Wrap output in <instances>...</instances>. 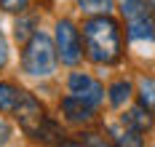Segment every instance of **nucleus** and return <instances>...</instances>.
Returning <instances> with one entry per match:
<instances>
[{
  "instance_id": "nucleus-1",
  "label": "nucleus",
  "mask_w": 155,
  "mask_h": 147,
  "mask_svg": "<svg viewBox=\"0 0 155 147\" xmlns=\"http://www.w3.org/2000/svg\"><path fill=\"white\" fill-rule=\"evenodd\" d=\"M83 51L94 64H118L123 59V32L110 14H96L83 21Z\"/></svg>"
},
{
  "instance_id": "nucleus-2",
  "label": "nucleus",
  "mask_w": 155,
  "mask_h": 147,
  "mask_svg": "<svg viewBox=\"0 0 155 147\" xmlns=\"http://www.w3.org/2000/svg\"><path fill=\"white\" fill-rule=\"evenodd\" d=\"M14 118L19 123V129L24 131L32 142H43V145H59V142H64L67 145L62 126L46 113V107L32 96L30 91H21V99H19V104L14 110Z\"/></svg>"
},
{
  "instance_id": "nucleus-3",
  "label": "nucleus",
  "mask_w": 155,
  "mask_h": 147,
  "mask_svg": "<svg viewBox=\"0 0 155 147\" xmlns=\"http://www.w3.org/2000/svg\"><path fill=\"white\" fill-rule=\"evenodd\" d=\"M56 59H59L56 43L46 32L35 30V35L24 43V51H21V70L30 78H48L56 72Z\"/></svg>"
},
{
  "instance_id": "nucleus-4",
  "label": "nucleus",
  "mask_w": 155,
  "mask_h": 147,
  "mask_svg": "<svg viewBox=\"0 0 155 147\" xmlns=\"http://www.w3.org/2000/svg\"><path fill=\"white\" fill-rule=\"evenodd\" d=\"M54 43H56V54L62 59V64L75 67L83 59V40H80V30L70 19H59L54 27Z\"/></svg>"
},
{
  "instance_id": "nucleus-5",
  "label": "nucleus",
  "mask_w": 155,
  "mask_h": 147,
  "mask_svg": "<svg viewBox=\"0 0 155 147\" xmlns=\"http://www.w3.org/2000/svg\"><path fill=\"white\" fill-rule=\"evenodd\" d=\"M67 91H70L72 96L94 104V107H99L102 99H104V86L96 80V78L86 75V72H72V75L67 78Z\"/></svg>"
},
{
  "instance_id": "nucleus-6",
  "label": "nucleus",
  "mask_w": 155,
  "mask_h": 147,
  "mask_svg": "<svg viewBox=\"0 0 155 147\" xmlns=\"http://www.w3.org/2000/svg\"><path fill=\"white\" fill-rule=\"evenodd\" d=\"M59 110H62L64 120L72 123V126H88L96 118V107L88 104V102H83V99H78V96H72V94H67L59 102Z\"/></svg>"
},
{
  "instance_id": "nucleus-7",
  "label": "nucleus",
  "mask_w": 155,
  "mask_h": 147,
  "mask_svg": "<svg viewBox=\"0 0 155 147\" xmlns=\"http://www.w3.org/2000/svg\"><path fill=\"white\" fill-rule=\"evenodd\" d=\"M128 40L139 43V40H155V19L147 14V8L128 19Z\"/></svg>"
},
{
  "instance_id": "nucleus-8",
  "label": "nucleus",
  "mask_w": 155,
  "mask_h": 147,
  "mask_svg": "<svg viewBox=\"0 0 155 147\" xmlns=\"http://www.w3.org/2000/svg\"><path fill=\"white\" fill-rule=\"evenodd\" d=\"M120 123L128 126V129H134V131H139V134H144V131L153 129V115H150V110H147L144 104H137V107H131V110L123 115Z\"/></svg>"
},
{
  "instance_id": "nucleus-9",
  "label": "nucleus",
  "mask_w": 155,
  "mask_h": 147,
  "mask_svg": "<svg viewBox=\"0 0 155 147\" xmlns=\"http://www.w3.org/2000/svg\"><path fill=\"white\" fill-rule=\"evenodd\" d=\"M19 99H21V88L19 86H14V83H8V80H0V113L14 115Z\"/></svg>"
},
{
  "instance_id": "nucleus-10",
  "label": "nucleus",
  "mask_w": 155,
  "mask_h": 147,
  "mask_svg": "<svg viewBox=\"0 0 155 147\" xmlns=\"http://www.w3.org/2000/svg\"><path fill=\"white\" fill-rule=\"evenodd\" d=\"M110 142L112 145H131V147H139L144 145V139H142V134L139 131H134V129H128V126H110Z\"/></svg>"
},
{
  "instance_id": "nucleus-11",
  "label": "nucleus",
  "mask_w": 155,
  "mask_h": 147,
  "mask_svg": "<svg viewBox=\"0 0 155 147\" xmlns=\"http://www.w3.org/2000/svg\"><path fill=\"white\" fill-rule=\"evenodd\" d=\"M131 94H134V86L128 80H115L112 86L107 88V99H110V104L118 110V107H123L126 102L131 99Z\"/></svg>"
},
{
  "instance_id": "nucleus-12",
  "label": "nucleus",
  "mask_w": 155,
  "mask_h": 147,
  "mask_svg": "<svg viewBox=\"0 0 155 147\" xmlns=\"http://www.w3.org/2000/svg\"><path fill=\"white\" fill-rule=\"evenodd\" d=\"M137 99H139V104H144L147 110H155V78H153V75L139 78V86H137Z\"/></svg>"
},
{
  "instance_id": "nucleus-13",
  "label": "nucleus",
  "mask_w": 155,
  "mask_h": 147,
  "mask_svg": "<svg viewBox=\"0 0 155 147\" xmlns=\"http://www.w3.org/2000/svg\"><path fill=\"white\" fill-rule=\"evenodd\" d=\"M78 8L88 16H96V14H112L115 8V0H75Z\"/></svg>"
},
{
  "instance_id": "nucleus-14",
  "label": "nucleus",
  "mask_w": 155,
  "mask_h": 147,
  "mask_svg": "<svg viewBox=\"0 0 155 147\" xmlns=\"http://www.w3.org/2000/svg\"><path fill=\"white\" fill-rule=\"evenodd\" d=\"M32 27H35V21H32V19H19V21H16L14 30H16V40H19L21 46L30 40L32 35H35V30H32Z\"/></svg>"
},
{
  "instance_id": "nucleus-15",
  "label": "nucleus",
  "mask_w": 155,
  "mask_h": 147,
  "mask_svg": "<svg viewBox=\"0 0 155 147\" xmlns=\"http://www.w3.org/2000/svg\"><path fill=\"white\" fill-rule=\"evenodd\" d=\"M147 8V0H120V11H123L126 19L137 16V14H142Z\"/></svg>"
},
{
  "instance_id": "nucleus-16",
  "label": "nucleus",
  "mask_w": 155,
  "mask_h": 147,
  "mask_svg": "<svg viewBox=\"0 0 155 147\" xmlns=\"http://www.w3.org/2000/svg\"><path fill=\"white\" fill-rule=\"evenodd\" d=\"M0 8L5 11V14H24L27 8H30V0H0Z\"/></svg>"
},
{
  "instance_id": "nucleus-17",
  "label": "nucleus",
  "mask_w": 155,
  "mask_h": 147,
  "mask_svg": "<svg viewBox=\"0 0 155 147\" xmlns=\"http://www.w3.org/2000/svg\"><path fill=\"white\" fill-rule=\"evenodd\" d=\"M8 64V40H5V35L0 30V70Z\"/></svg>"
},
{
  "instance_id": "nucleus-18",
  "label": "nucleus",
  "mask_w": 155,
  "mask_h": 147,
  "mask_svg": "<svg viewBox=\"0 0 155 147\" xmlns=\"http://www.w3.org/2000/svg\"><path fill=\"white\" fill-rule=\"evenodd\" d=\"M8 139H11V126H8V123L0 118V145H5Z\"/></svg>"
},
{
  "instance_id": "nucleus-19",
  "label": "nucleus",
  "mask_w": 155,
  "mask_h": 147,
  "mask_svg": "<svg viewBox=\"0 0 155 147\" xmlns=\"http://www.w3.org/2000/svg\"><path fill=\"white\" fill-rule=\"evenodd\" d=\"M147 5H150V11L155 14V0H147Z\"/></svg>"
}]
</instances>
